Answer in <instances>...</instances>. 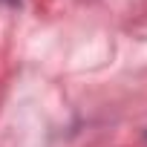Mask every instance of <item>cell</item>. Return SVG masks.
Here are the masks:
<instances>
[{
    "instance_id": "1",
    "label": "cell",
    "mask_w": 147,
    "mask_h": 147,
    "mask_svg": "<svg viewBox=\"0 0 147 147\" xmlns=\"http://www.w3.org/2000/svg\"><path fill=\"white\" fill-rule=\"evenodd\" d=\"M0 3H6V6H18L20 0H0Z\"/></svg>"
},
{
    "instance_id": "2",
    "label": "cell",
    "mask_w": 147,
    "mask_h": 147,
    "mask_svg": "<svg viewBox=\"0 0 147 147\" xmlns=\"http://www.w3.org/2000/svg\"><path fill=\"white\" fill-rule=\"evenodd\" d=\"M144 138H147V130H144Z\"/></svg>"
}]
</instances>
